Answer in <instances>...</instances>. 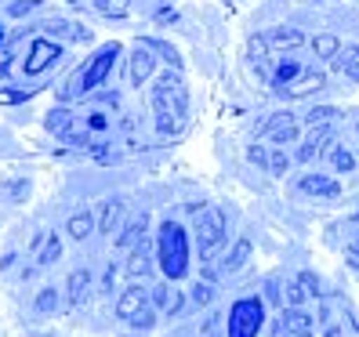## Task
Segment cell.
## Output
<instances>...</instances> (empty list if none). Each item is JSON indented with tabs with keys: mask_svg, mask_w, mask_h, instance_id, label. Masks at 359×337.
I'll list each match as a JSON object with an SVG mask.
<instances>
[{
	"mask_svg": "<svg viewBox=\"0 0 359 337\" xmlns=\"http://www.w3.org/2000/svg\"><path fill=\"white\" fill-rule=\"evenodd\" d=\"M116 55H120V44H105V48H98L83 66L66 80V88H62V102H73V98H83V95H91L95 88H102L105 83V76H109V69H113V62H116Z\"/></svg>",
	"mask_w": 359,
	"mask_h": 337,
	"instance_id": "obj_2",
	"label": "cell"
},
{
	"mask_svg": "<svg viewBox=\"0 0 359 337\" xmlns=\"http://www.w3.org/2000/svg\"><path fill=\"white\" fill-rule=\"evenodd\" d=\"M210 298H215V287H210V283H196L193 287V301L196 305H210Z\"/></svg>",
	"mask_w": 359,
	"mask_h": 337,
	"instance_id": "obj_35",
	"label": "cell"
},
{
	"mask_svg": "<svg viewBox=\"0 0 359 337\" xmlns=\"http://www.w3.org/2000/svg\"><path fill=\"white\" fill-rule=\"evenodd\" d=\"M298 188L309 193V196H323V200H337V196H341V185H337L334 178H323V174H302Z\"/></svg>",
	"mask_w": 359,
	"mask_h": 337,
	"instance_id": "obj_9",
	"label": "cell"
},
{
	"mask_svg": "<svg viewBox=\"0 0 359 337\" xmlns=\"http://www.w3.org/2000/svg\"><path fill=\"white\" fill-rule=\"evenodd\" d=\"M8 193H11L15 200H26V196H29V181H22V178L11 181V185H8Z\"/></svg>",
	"mask_w": 359,
	"mask_h": 337,
	"instance_id": "obj_39",
	"label": "cell"
},
{
	"mask_svg": "<svg viewBox=\"0 0 359 337\" xmlns=\"http://www.w3.org/2000/svg\"><path fill=\"white\" fill-rule=\"evenodd\" d=\"M305 283L298 280V283H287L283 290H287V308H302V301H305V290H302Z\"/></svg>",
	"mask_w": 359,
	"mask_h": 337,
	"instance_id": "obj_32",
	"label": "cell"
},
{
	"mask_svg": "<svg viewBox=\"0 0 359 337\" xmlns=\"http://www.w3.org/2000/svg\"><path fill=\"white\" fill-rule=\"evenodd\" d=\"M334 116H337V109H330V105H320V109H312V113L305 116V123H309V128H327Z\"/></svg>",
	"mask_w": 359,
	"mask_h": 337,
	"instance_id": "obj_28",
	"label": "cell"
},
{
	"mask_svg": "<svg viewBox=\"0 0 359 337\" xmlns=\"http://www.w3.org/2000/svg\"><path fill=\"white\" fill-rule=\"evenodd\" d=\"M149 272H153V258H149V250H145V247H138L135 254H131V261H128V276L131 280H138V276L145 280Z\"/></svg>",
	"mask_w": 359,
	"mask_h": 337,
	"instance_id": "obj_20",
	"label": "cell"
},
{
	"mask_svg": "<svg viewBox=\"0 0 359 337\" xmlns=\"http://www.w3.org/2000/svg\"><path fill=\"white\" fill-rule=\"evenodd\" d=\"M44 29H48L51 36H62V40H83V44L91 40V29L69 22V18H51V22H44Z\"/></svg>",
	"mask_w": 359,
	"mask_h": 337,
	"instance_id": "obj_12",
	"label": "cell"
},
{
	"mask_svg": "<svg viewBox=\"0 0 359 337\" xmlns=\"http://www.w3.org/2000/svg\"><path fill=\"white\" fill-rule=\"evenodd\" d=\"M36 8H40V0H15V4H11V15L22 18V15H29V11H36Z\"/></svg>",
	"mask_w": 359,
	"mask_h": 337,
	"instance_id": "obj_36",
	"label": "cell"
},
{
	"mask_svg": "<svg viewBox=\"0 0 359 337\" xmlns=\"http://www.w3.org/2000/svg\"><path fill=\"white\" fill-rule=\"evenodd\" d=\"M33 305H36V312H55V308H58V290H55V287H44V290L36 294Z\"/></svg>",
	"mask_w": 359,
	"mask_h": 337,
	"instance_id": "obj_29",
	"label": "cell"
},
{
	"mask_svg": "<svg viewBox=\"0 0 359 337\" xmlns=\"http://www.w3.org/2000/svg\"><path fill=\"white\" fill-rule=\"evenodd\" d=\"M153 113H156V131L167 138L178 131V123L189 113V91L178 73H163L153 83Z\"/></svg>",
	"mask_w": 359,
	"mask_h": 337,
	"instance_id": "obj_1",
	"label": "cell"
},
{
	"mask_svg": "<svg viewBox=\"0 0 359 337\" xmlns=\"http://www.w3.org/2000/svg\"><path fill=\"white\" fill-rule=\"evenodd\" d=\"M258 326H262V305L258 301H240L236 308H232L229 337H255Z\"/></svg>",
	"mask_w": 359,
	"mask_h": 337,
	"instance_id": "obj_6",
	"label": "cell"
},
{
	"mask_svg": "<svg viewBox=\"0 0 359 337\" xmlns=\"http://www.w3.org/2000/svg\"><path fill=\"white\" fill-rule=\"evenodd\" d=\"M200 337H218V315H210V319L203 323V333Z\"/></svg>",
	"mask_w": 359,
	"mask_h": 337,
	"instance_id": "obj_41",
	"label": "cell"
},
{
	"mask_svg": "<svg viewBox=\"0 0 359 337\" xmlns=\"http://www.w3.org/2000/svg\"><path fill=\"white\" fill-rule=\"evenodd\" d=\"M269 171H272V174H287V153H283V145H272V153H269Z\"/></svg>",
	"mask_w": 359,
	"mask_h": 337,
	"instance_id": "obj_31",
	"label": "cell"
},
{
	"mask_svg": "<svg viewBox=\"0 0 359 337\" xmlns=\"http://www.w3.org/2000/svg\"><path fill=\"white\" fill-rule=\"evenodd\" d=\"M269 44H276V48H302L305 36L298 29H272L269 33Z\"/></svg>",
	"mask_w": 359,
	"mask_h": 337,
	"instance_id": "obj_23",
	"label": "cell"
},
{
	"mask_svg": "<svg viewBox=\"0 0 359 337\" xmlns=\"http://www.w3.org/2000/svg\"><path fill=\"white\" fill-rule=\"evenodd\" d=\"M312 330V315L302 312V308H283L280 323H276V333H287V337H298V333H309Z\"/></svg>",
	"mask_w": 359,
	"mask_h": 337,
	"instance_id": "obj_10",
	"label": "cell"
},
{
	"mask_svg": "<svg viewBox=\"0 0 359 337\" xmlns=\"http://www.w3.org/2000/svg\"><path fill=\"white\" fill-rule=\"evenodd\" d=\"M62 258V243L58 236H48L44 243H40V254H36V265H55Z\"/></svg>",
	"mask_w": 359,
	"mask_h": 337,
	"instance_id": "obj_25",
	"label": "cell"
},
{
	"mask_svg": "<svg viewBox=\"0 0 359 337\" xmlns=\"http://www.w3.org/2000/svg\"><path fill=\"white\" fill-rule=\"evenodd\" d=\"M323 83H327V76H323V73L305 69V73H302L298 80H294V83H290V88H287L283 95H287V98H302V95H309V91H320Z\"/></svg>",
	"mask_w": 359,
	"mask_h": 337,
	"instance_id": "obj_14",
	"label": "cell"
},
{
	"mask_svg": "<svg viewBox=\"0 0 359 337\" xmlns=\"http://www.w3.org/2000/svg\"><path fill=\"white\" fill-rule=\"evenodd\" d=\"M58 58H62V48L55 44V40L40 36V40H33V44H29V58H26L22 69H26V76H40V73H48Z\"/></svg>",
	"mask_w": 359,
	"mask_h": 337,
	"instance_id": "obj_5",
	"label": "cell"
},
{
	"mask_svg": "<svg viewBox=\"0 0 359 337\" xmlns=\"http://www.w3.org/2000/svg\"><path fill=\"white\" fill-rule=\"evenodd\" d=\"M88 287H91V272H88V268L69 272V308H80V305H83V298H88Z\"/></svg>",
	"mask_w": 359,
	"mask_h": 337,
	"instance_id": "obj_15",
	"label": "cell"
},
{
	"mask_svg": "<svg viewBox=\"0 0 359 337\" xmlns=\"http://www.w3.org/2000/svg\"><path fill=\"white\" fill-rule=\"evenodd\" d=\"M330 160H334V167H337V171H341V174H348L352 167H355L352 153H345V149H334V153H330Z\"/></svg>",
	"mask_w": 359,
	"mask_h": 337,
	"instance_id": "obj_33",
	"label": "cell"
},
{
	"mask_svg": "<svg viewBox=\"0 0 359 337\" xmlns=\"http://www.w3.org/2000/svg\"><path fill=\"white\" fill-rule=\"evenodd\" d=\"M95 8L105 18H123V15L131 11V0H95Z\"/></svg>",
	"mask_w": 359,
	"mask_h": 337,
	"instance_id": "obj_24",
	"label": "cell"
},
{
	"mask_svg": "<svg viewBox=\"0 0 359 337\" xmlns=\"http://www.w3.org/2000/svg\"><path fill=\"white\" fill-rule=\"evenodd\" d=\"M160 265L171 280L185 276V265H189V254H185V236L175 221H167L160 228Z\"/></svg>",
	"mask_w": 359,
	"mask_h": 337,
	"instance_id": "obj_3",
	"label": "cell"
},
{
	"mask_svg": "<svg viewBox=\"0 0 359 337\" xmlns=\"http://www.w3.org/2000/svg\"><path fill=\"white\" fill-rule=\"evenodd\" d=\"M153 66H156L153 48H138V51L131 55V83H135V88H142V83L153 76Z\"/></svg>",
	"mask_w": 359,
	"mask_h": 337,
	"instance_id": "obj_11",
	"label": "cell"
},
{
	"mask_svg": "<svg viewBox=\"0 0 359 337\" xmlns=\"http://www.w3.org/2000/svg\"><path fill=\"white\" fill-rule=\"evenodd\" d=\"M345 73H348V76H352V80H355V83H359V58H355V62H352V66H348V69H345Z\"/></svg>",
	"mask_w": 359,
	"mask_h": 337,
	"instance_id": "obj_42",
	"label": "cell"
},
{
	"mask_svg": "<svg viewBox=\"0 0 359 337\" xmlns=\"http://www.w3.org/2000/svg\"><path fill=\"white\" fill-rule=\"evenodd\" d=\"M247 160H250V163H258V167H269V153H265V145H250Z\"/></svg>",
	"mask_w": 359,
	"mask_h": 337,
	"instance_id": "obj_38",
	"label": "cell"
},
{
	"mask_svg": "<svg viewBox=\"0 0 359 337\" xmlns=\"http://www.w3.org/2000/svg\"><path fill=\"white\" fill-rule=\"evenodd\" d=\"M225 210L222 207H203L196 214V240H200V254L210 258L215 250L225 243Z\"/></svg>",
	"mask_w": 359,
	"mask_h": 337,
	"instance_id": "obj_4",
	"label": "cell"
},
{
	"mask_svg": "<svg viewBox=\"0 0 359 337\" xmlns=\"http://www.w3.org/2000/svg\"><path fill=\"white\" fill-rule=\"evenodd\" d=\"M247 51H250V58H258V62H262V58L269 55V40H262V36H250V40H247Z\"/></svg>",
	"mask_w": 359,
	"mask_h": 337,
	"instance_id": "obj_34",
	"label": "cell"
},
{
	"mask_svg": "<svg viewBox=\"0 0 359 337\" xmlns=\"http://www.w3.org/2000/svg\"><path fill=\"white\" fill-rule=\"evenodd\" d=\"M69 236L73 240H83V236H91V228H95V214H91V210H80V214H73L69 218Z\"/></svg>",
	"mask_w": 359,
	"mask_h": 337,
	"instance_id": "obj_21",
	"label": "cell"
},
{
	"mask_svg": "<svg viewBox=\"0 0 359 337\" xmlns=\"http://www.w3.org/2000/svg\"><path fill=\"white\" fill-rule=\"evenodd\" d=\"M327 142H330V131H327V128H312V135L302 142V149H298V160H302V163H309L312 156H320Z\"/></svg>",
	"mask_w": 359,
	"mask_h": 337,
	"instance_id": "obj_16",
	"label": "cell"
},
{
	"mask_svg": "<svg viewBox=\"0 0 359 337\" xmlns=\"http://www.w3.org/2000/svg\"><path fill=\"white\" fill-rule=\"evenodd\" d=\"M145 305H149V294H145L138 283H131L128 290L120 294V301H116V315H120V319H128V323H131V319H135V315H138Z\"/></svg>",
	"mask_w": 359,
	"mask_h": 337,
	"instance_id": "obj_8",
	"label": "cell"
},
{
	"mask_svg": "<svg viewBox=\"0 0 359 337\" xmlns=\"http://www.w3.org/2000/svg\"><path fill=\"white\" fill-rule=\"evenodd\" d=\"M258 135L272 138L276 145H294V142H298V120H294L290 113H272L269 123H262Z\"/></svg>",
	"mask_w": 359,
	"mask_h": 337,
	"instance_id": "obj_7",
	"label": "cell"
},
{
	"mask_svg": "<svg viewBox=\"0 0 359 337\" xmlns=\"http://www.w3.org/2000/svg\"><path fill=\"white\" fill-rule=\"evenodd\" d=\"M0 44H4V29H0Z\"/></svg>",
	"mask_w": 359,
	"mask_h": 337,
	"instance_id": "obj_43",
	"label": "cell"
},
{
	"mask_svg": "<svg viewBox=\"0 0 359 337\" xmlns=\"http://www.w3.org/2000/svg\"><path fill=\"white\" fill-rule=\"evenodd\" d=\"M312 51H316V58H334L337 51H341V44H337V36L323 33V36L312 40Z\"/></svg>",
	"mask_w": 359,
	"mask_h": 337,
	"instance_id": "obj_26",
	"label": "cell"
},
{
	"mask_svg": "<svg viewBox=\"0 0 359 337\" xmlns=\"http://www.w3.org/2000/svg\"><path fill=\"white\" fill-rule=\"evenodd\" d=\"M149 301L160 308V312H167V315H175L182 305H185V298L175 290V287H167V283H160V287H153L149 290Z\"/></svg>",
	"mask_w": 359,
	"mask_h": 337,
	"instance_id": "obj_13",
	"label": "cell"
},
{
	"mask_svg": "<svg viewBox=\"0 0 359 337\" xmlns=\"http://www.w3.org/2000/svg\"><path fill=\"white\" fill-rule=\"evenodd\" d=\"M145 48H153V51H160L167 62H171V66L178 69V55H175V48H167V44H160V40H149V44H145Z\"/></svg>",
	"mask_w": 359,
	"mask_h": 337,
	"instance_id": "obj_37",
	"label": "cell"
},
{
	"mask_svg": "<svg viewBox=\"0 0 359 337\" xmlns=\"http://www.w3.org/2000/svg\"><path fill=\"white\" fill-rule=\"evenodd\" d=\"M298 337H312V330H309V333H298Z\"/></svg>",
	"mask_w": 359,
	"mask_h": 337,
	"instance_id": "obj_44",
	"label": "cell"
},
{
	"mask_svg": "<svg viewBox=\"0 0 359 337\" xmlns=\"http://www.w3.org/2000/svg\"><path fill=\"white\" fill-rule=\"evenodd\" d=\"M105 123H109V120H105V113H91L88 116V131H105Z\"/></svg>",
	"mask_w": 359,
	"mask_h": 337,
	"instance_id": "obj_40",
	"label": "cell"
},
{
	"mask_svg": "<svg viewBox=\"0 0 359 337\" xmlns=\"http://www.w3.org/2000/svg\"><path fill=\"white\" fill-rule=\"evenodd\" d=\"M302 73H305V69L298 66V62H290V58H283V62H280V69H276V76H272V88H276V91L283 95V91L290 88V83H294V80L302 76Z\"/></svg>",
	"mask_w": 359,
	"mask_h": 337,
	"instance_id": "obj_18",
	"label": "cell"
},
{
	"mask_svg": "<svg viewBox=\"0 0 359 337\" xmlns=\"http://www.w3.org/2000/svg\"><path fill=\"white\" fill-rule=\"evenodd\" d=\"M69 4H80V0H69Z\"/></svg>",
	"mask_w": 359,
	"mask_h": 337,
	"instance_id": "obj_46",
	"label": "cell"
},
{
	"mask_svg": "<svg viewBox=\"0 0 359 337\" xmlns=\"http://www.w3.org/2000/svg\"><path fill=\"white\" fill-rule=\"evenodd\" d=\"M145 225H149V218H145V214H142L138 221H131V225H128V233L120 236V247H135V243L142 240V233H145Z\"/></svg>",
	"mask_w": 359,
	"mask_h": 337,
	"instance_id": "obj_27",
	"label": "cell"
},
{
	"mask_svg": "<svg viewBox=\"0 0 359 337\" xmlns=\"http://www.w3.org/2000/svg\"><path fill=\"white\" fill-rule=\"evenodd\" d=\"M355 138H359V123H355Z\"/></svg>",
	"mask_w": 359,
	"mask_h": 337,
	"instance_id": "obj_45",
	"label": "cell"
},
{
	"mask_svg": "<svg viewBox=\"0 0 359 337\" xmlns=\"http://www.w3.org/2000/svg\"><path fill=\"white\" fill-rule=\"evenodd\" d=\"M120 218H123V203H116V200L102 203V210H98V233L113 236V228L120 225Z\"/></svg>",
	"mask_w": 359,
	"mask_h": 337,
	"instance_id": "obj_17",
	"label": "cell"
},
{
	"mask_svg": "<svg viewBox=\"0 0 359 337\" xmlns=\"http://www.w3.org/2000/svg\"><path fill=\"white\" fill-rule=\"evenodd\" d=\"M153 323H156V305H145L135 319H131V326L135 330H153Z\"/></svg>",
	"mask_w": 359,
	"mask_h": 337,
	"instance_id": "obj_30",
	"label": "cell"
},
{
	"mask_svg": "<svg viewBox=\"0 0 359 337\" xmlns=\"http://www.w3.org/2000/svg\"><path fill=\"white\" fill-rule=\"evenodd\" d=\"M48 131H55V135L66 138V135L73 131V113H69V109H51V113H48Z\"/></svg>",
	"mask_w": 359,
	"mask_h": 337,
	"instance_id": "obj_22",
	"label": "cell"
},
{
	"mask_svg": "<svg viewBox=\"0 0 359 337\" xmlns=\"http://www.w3.org/2000/svg\"><path fill=\"white\" fill-rule=\"evenodd\" d=\"M247 258H250V240L243 236V240H236V247H232L229 258L222 261V272H240L247 265Z\"/></svg>",
	"mask_w": 359,
	"mask_h": 337,
	"instance_id": "obj_19",
	"label": "cell"
}]
</instances>
